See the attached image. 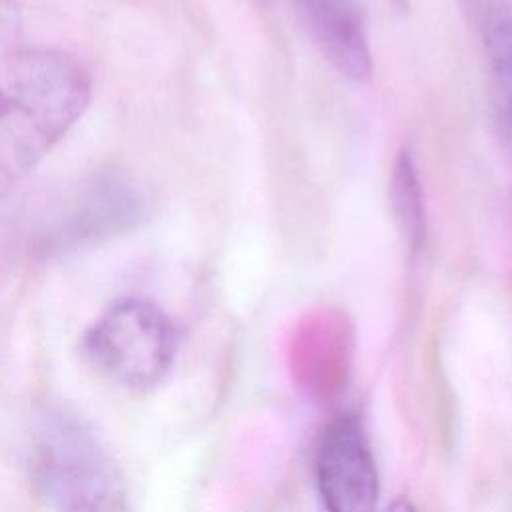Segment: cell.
Listing matches in <instances>:
<instances>
[{"mask_svg": "<svg viewBox=\"0 0 512 512\" xmlns=\"http://www.w3.org/2000/svg\"><path fill=\"white\" fill-rule=\"evenodd\" d=\"M90 80L70 56L22 48L0 58V198L78 122Z\"/></svg>", "mask_w": 512, "mask_h": 512, "instance_id": "6da1fadb", "label": "cell"}, {"mask_svg": "<svg viewBox=\"0 0 512 512\" xmlns=\"http://www.w3.org/2000/svg\"><path fill=\"white\" fill-rule=\"evenodd\" d=\"M30 470L52 512H132L118 464L78 414L56 408L40 418Z\"/></svg>", "mask_w": 512, "mask_h": 512, "instance_id": "7a4b0ae2", "label": "cell"}, {"mask_svg": "<svg viewBox=\"0 0 512 512\" xmlns=\"http://www.w3.org/2000/svg\"><path fill=\"white\" fill-rule=\"evenodd\" d=\"M178 332L170 316L146 298H124L110 306L84 334L88 364L110 382L144 390L170 370Z\"/></svg>", "mask_w": 512, "mask_h": 512, "instance_id": "3957f363", "label": "cell"}, {"mask_svg": "<svg viewBox=\"0 0 512 512\" xmlns=\"http://www.w3.org/2000/svg\"><path fill=\"white\" fill-rule=\"evenodd\" d=\"M314 474L326 512H378L376 460L354 416H338L326 426L316 448Z\"/></svg>", "mask_w": 512, "mask_h": 512, "instance_id": "277c9868", "label": "cell"}, {"mask_svg": "<svg viewBox=\"0 0 512 512\" xmlns=\"http://www.w3.org/2000/svg\"><path fill=\"white\" fill-rule=\"evenodd\" d=\"M320 54L354 82L372 76V52L358 0H292Z\"/></svg>", "mask_w": 512, "mask_h": 512, "instance_id": "5b68a950", "label": "cell"}, {"mask_svg": "<svg viewBox=\"0 0 512 512\" xmlns=\"http://www.w3.org/2000/svg\"><path fill=\"white\" fill-rule=\"evenodd\" d=\"M126 182L106 180L92 188L78 208H74L68 224L64 226V240L94 238L98 234H108L128 226L140 214V204L136 194L124 186Z\"/></svg>", "mask_w": 512, "mask_h": 512, "instance_id": "8992f818", "label": "cell"}, {"mask_svg": "<svg viewBox=\"0 0 512 512\" xmlns=\"http://www.w3.org/2000/svg\"><path fill=\"white\" fill-rule=\"evenodd\" d=\"M388 204L396 230L408 250L422 248L426 238V204L418 166L410 150H400L388 180Z\"/></svg>", "mask_w": 512, "mask_h": 512, "instance_id": "52a82bcc", "label": "cell"}, {"mask_svg": "<svg viewBox=\"0 0 512 512\" xmlns=\"http://www.w3.org/2000/svg\"><path fill=\"white\" fill-rule=\"evenodd\" d=\"M512 118V0H464Z\"/></svg>", "mask_w": 512, "mask_h": 512, "instance_id": "ba28073f", "label": "cell"}, {"mask_svg": "<svg viewBox=\"0 0 512 512\" xmlns=\"http://www.w3.org/2000/svg\"><path fill=\"white\" fill-rule=\"evenodd\" d=\"M384 512H416V508L412 506L410 500L398 498V500H394L392 504H388V508H386Z\"/></svg>", "mask_w": 512, "mask_h": 512, "instance_id": "9c48e42d", "label": "cell"}, {"mask_svg": "<svg viewBox=\"0 0 512 512\" xmlns=\"http://www.w3.org/2000/svg\"><path fill=\"white\" fill-rule=\"evenodd\" d=\"M12 24H14L12 10L6 8V6L2 4V0H0V28H2V26H12Z\"/></svg>", "mask_w": 512, "mask_h": 512, "instance_id": "30bf717a", "label": "cell"}]
</instances>
